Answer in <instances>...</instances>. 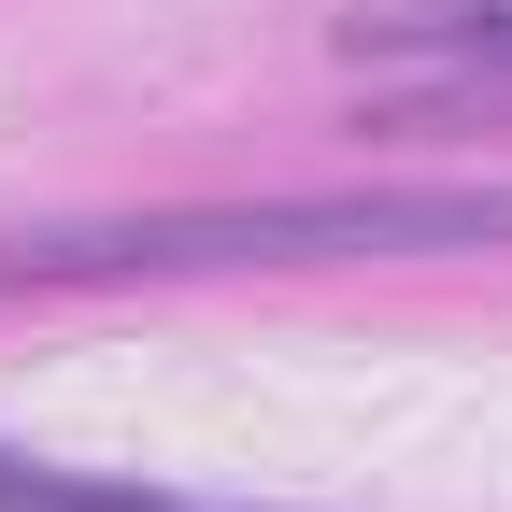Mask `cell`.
Segmentation results:
<instances>
[{
	"label": "cell",
	"instance_id": "cell-2",
	"mask_svg": "<svg viewBox=\"0 0 512 512\" xmlns=\"http://www.w3.org/2000/svg\"><path fill=\"white\" fill-rule=\"evenodd\" d=\"M356 72H441V86H512V0H413V15L342 29Z\"/></svg>",
	"mask_w": 512,
	"mask_h": 512
},
{
	"label": "cell",
	"instance_id": "cell-3",
	"mask_svg": "<svg viewBox=\"0 0 512 512\" xmlns=\"http://www.w3.org/2000/svg\"><path fill=\"white\" fill-rule=\"evenodd\" d=\"M0 512H214V498H157V484H100V470L0 456Z\"/></svg>",
	"mask_w": 512,
	"mask_h": 512
},
{
	"label": "cell",
	"instance_id": "cell-1",
	"mask_svg": "<svg viewBox=\"0 0 512 512\" xmlns=\"http://www.w3.org/2000/svg\"><path fill=\"white\" fill-rule=\"evenodd\" d=\"M512 242V185H328V200H214V214H100L15 228L0 285H100V271H285V256H456Z\"/></svg>",
	"mask_w": 512,
	"mask_h": 512
}]
</instances>
